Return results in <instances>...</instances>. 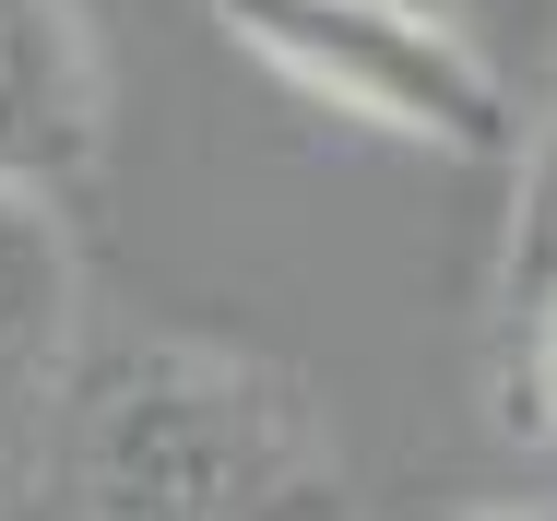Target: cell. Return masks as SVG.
Segmentation results:
<instances>
[{"mask_svg":"<svg viewBox=\"0 0 557 521\" xmlns=\"http://www.w3.org/2000/svg\"><path fill=\"white\" fill-rule=\"evenodd\" d=\"M48 426L72 521H333L321 404L225 344H119Z\"/></svg>","mask_w":557,"mask_h":521,"instance_id":"1","label":"cell"},{"mask_svg":"<svg viewBox=\"0 0 557 521\" xmlns=\"http://www.w3.org/2000/svg\"><path fill=\"white\" fill-rule=\"evenodd\" d=\"M214 24L285 72L297 96L344 107L368 131H404L462 166H510L522 107L498 84V60L450 24V0H214Z\"/></svg>","mask_w":557,"mask_h":521,"instance_id":"2","label":"cell"},{"mask_svg":"<svg viewBox=\"0 0 557 521\" xmlns=\"http://www.w3.org/2000/svg\"><path fill=\"white\" fill-rule=\"evenodd\" d=\"M108 154V60L72 0H0V178L72 190Z\"/></svg>","mask_w":557,"mask_h":521,"instance_id":"3","label":"cell"},{"mask_svg":"<svg viewBox=\"0 0 557 521\" xmlns=\"http://www.w3.org/2000/svg\"><path fill=\"white\" fill-rule=\"evenodd\" d=\"M72 332H84V249L48 190L0 178V474L48 438L72 392Z\"/></svg>","mask_w":557,"mask_h":521,"instance_id":"4","label":"cell"},{"mask_svg":"<svg viewBox=\"0 0 557 521\" xmlns=\"http://www.w3.org/2000/svg\"><path fill=\"white\" fill-rule=\"evenodd\" d=\"M557 285V84L546 107L510 131V225H498V297H546Z\"/></svg>","mask_w":557,"mask_h":521,"instance_id":"5","label":"cell"},{"mask_svg":"<svg viewBox=\"0 0 557 521\" xmlns=\"http://www.w3.org/2000/svg\"><path fill=\"white\" fill-rule=\"evenodd\" d=\"M522 356H510V392H498V426H522V438H557V285L546 297H522Z\"/></svg>","mask_w":557,"mask_h":521,"instance_id":"6","label":"cell"}]
</instances>
